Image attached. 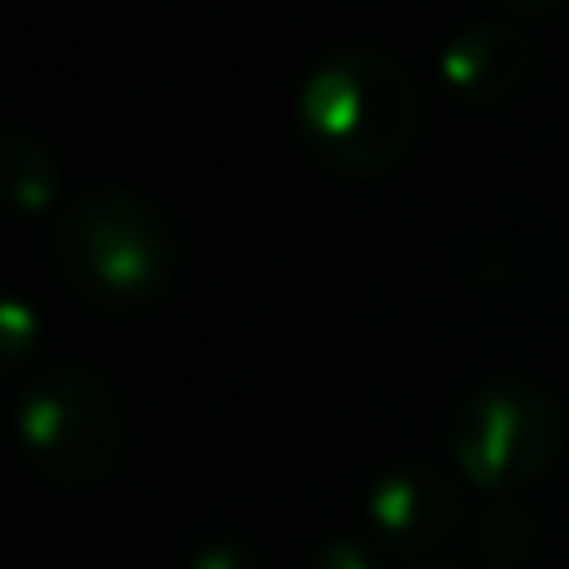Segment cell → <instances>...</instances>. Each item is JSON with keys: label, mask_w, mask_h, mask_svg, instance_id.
I'll return each mask as SVG.
<instances>
[{"label": "cell", "mask_w": 569, "mask_h": 569, "mask_svg": "<svg viewBox=\"0 0 569 569\" xmlns=\"http://www.w3.org/2000/svg\"><path fill=\"white\" fill-rule=\"evenodd\" d=\"M420 116L415 76L395 56L365 46L320 56L295 100L305 150L340 180H380L405 166Z\"/></svg>", "instance_id": "6da1fadb"}, {"label": "cell", "mask_w": 569, "mask_h": 569, "mask_svg": "<svg viewBox=\"0 0 569 569\" xmlns=\"http://www.w3.org/2000/svg\"><path fill=\"white\" fill-rule=\"evenodd\" d=\"M50 256L70 295L100 315H140L170 290L176 230L166 210L126 186H90L50 226Z\"/></svg>", "instance_id": "7a4b0ae2"}, {"label": "cell", "mask_w": 569, "mask_h": 569, "mask_svg": "<svg viewBox=\"0 0 569 569\" xmlns=\"http://www.w3.org/2000/svg\"><path fill=\"white\" fill-rule=\"evenodd\" d=\"M16 440L40 480L86 490L110 480L126 455V415L96 370L46 365L16 400Z\"/></svg>", "instance_id": "3957f363"}, {"label": "cell", "mask_w": 569, "mask_h": 569, "mask_svg": "<svg viewBox=\"0 0 569 569\" xmlns=\"http://www.w3.org/2000/svg\"><path fill=\"white\" fill-rule=\"evenodd\" d=\"M450 460L470 485L515 495L545 480L565 450V415L545 385L495 375L475 385L450 415Z\"/></svg>", "instance_id": "277c9868"}, {"label": "cell", "mask_w": 569, "mask_h": 569, "mask_svg": "<svg viewBox=\"0 0 569 569\" xmlns=\"http://www.w3.org/2000/svg\"><path fill=\"white\" fill-rule=\"evenodd\" d=\"M465 495L450 470L430 460H400L365 490V530L380 550L430 555L460 530Z\"/></svg>", "instance_id": "5b68a950"}, {"label": "cell", "mask_w": 569, "mask_h": 569, "mask_svg": "<svg viewBox=\"0 0 569 569\" xmlns=\"http://www.w3.org/2000/svg\"><path fill=\"white\" fill-rule=\"evenodd\" d=\"M535 40L510 20H470L440 46V76L470 110H505L535 80Z\"/></svg>", "instance_id": "8992f818"}, {"label": "cell", "mask_w": 569, "mask_h": 569, "mask_svg": "<svg viewBox=\"0 0 569 569\" xmlns=\"http://www.w3.org/2000/svg\"><path fill=\"white\" fill-rule=\"evenodd\" d=\"M0 196L16 216H46L60 200V166L50 156L46 140L26 136V130H6L0 136Z\"/></svg>", "instance_id": "52a82bcc"}, {"label": "cell", "mask_w": 569, "mask_h": 569, "mask_svg": "<svg viewBox=\"0 0 569 569\" xmlns=\"http://www.w3.org/2000/svg\"><path fill=\"white\" fill-rule=\"evenodd\" d=\"M475 550L495 569H525L540 555V520H535V510L510 500L485 510V520L475 525Z\"/></svg>", "instance_id": "ba28073f"}, {"label": "cell", "mask_w": 569, "mask_h": 569, "mask_svg": "<svg viewBox=\"0 0 569 569\" xmlns=\"http://www.w3.org/2000/svg\"><path fill=\"white\" fill-rule=\"evenodd\" d=\"M30 350H40V320L26 300H0V360L16 370L30 360Z\"/></svg>", "instance_id": "9c48e42d"}, {"label": "cell", "mask_w": 569, "mask_h": 569, "mask_svg": "<svg viewBox=\"0 0 569 569\" xmlns=\"http://www.w3.org/2000/svg\"><path fill=\"white\" fill-rule=\"evenodd\" d=\"M310 569H380V545L370 535H330L315 550Z\"/></svg>", "instance_id": "30bf717a"}, {"label": "cell", "mask_w": 569, "mask_h": 569, "mask_svg": "<svg viewBox=\"0 0 569 569\" xmlns=\"http://www.w3.org/2000/svg\"><path fill=\"white\" fill-rule=\"evenodd\" d=\"M186 569H266V560H260L256 545H246V540H210L190 555Z\"/></svg>", "instance_id": "8fae6325"}, {"label": "cell", "mask_w": 569, "mask_h": 569, "mask_svg": "<svg viewBox=\"0 0 569 569\" xmlns=\"http://www.w3.org/2000/svg\"><path fill=\"white\" fill-rule=\"evenodd\" d=\"M495 6L520 16V20H540V16H555V10L569 6V0H495Z\"/></svg>", "instance_id": "7c38bea8"}, {"label": "cell", "mask_w": 569, "mask_h": 569, "mask_svg": "<svg viewBox=\"0 0 569 569\" xmlns=\"http://www.w3.org/2000/svg\"><path fill=\"white\" fill-rule=\"evenodd\" d=\"M410 569H460V565H410Z\"/></svg>", "instance_id": "4fadbf2b"}]
</instances>
